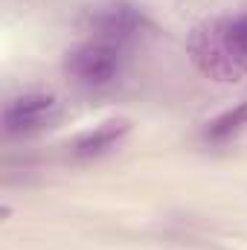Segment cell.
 <instances>
[{
    "label": "cell",
    "mask_w": 247,
    "mask_h": 250,
    "mask_svg": "<svg viewBox=\"0 0 247 250\" xmlns=\"http://www.w3.org/2000/svg\"><path fill=\"white\" fill-rule=\"evenodd\" d=\"M195 67L215 82H239L247 76V12L201 23L189 35Z\"/></svg>",
    "instance_id": "obj_1"
},
{
    "label": "cell",
    "mask_w": 247,
    "mask_h": 250,
    "mask_svg": "<svg viewBox=\"0 0 247 250\" xmlns=\"http://www.w3.org/2000/svg\"><path fill=\"white\" fill-rule=\"evenodd\" d=\"M67 73L82 82V84H90V87H99V84H108L117 70H120V53L114 44H105V41H87L76 50L67 53Z\"/></svg>",
    "instance_id": "obj_2"
},
{
    "label": "cell",
    "mask_w": 247,
    "mask_h": 250,
    "mask_svg": "<svg viewBox=\"0 0 247 250\" xmlns=\"http://www.w3.org/2000/svg\"><path fill=\"white\" fill-rule=\"evenodd\" d=\"M56 108H59V99L53 93H23L3 108V128L12 137L38 131L56 114Z\"/></svg>",
    "instance_id": "obj_3"
},
{
    "label": "cell",
    "mask_w": 247,
    "mask_h": 250,
    "mask_svg": "<svg viewBox=\"0 0 247 250\" xmlns=\"http://www.w3.org/2000/svg\"><path fill=\"white\" fill-rule=\"evenodd\" d=\"M143 26V15L128 6V3H114V6H105L102 12L93 15V32L96 38L93 41H105V44H123L128 38H134Z\"/></svg>",
    "instance_id": "obj_4"
},
{
    "label": "cell",
    "mask_w": 247,
    "mask_h": 250,
    "mask_svg": "<svg viewBox=\"0 0 247 250\" xmlns=\"http://www.w3.org/2000/svg\"><path fill=\"white\" fill-rule=\"evenodd\" d=\"M128 131H131V123L128 120H105V123H99L96 128L84 131L82 137H76L73 146H70V154L73 157H82V160L99 157V154L111 151Z\"/></svg>",
    "instance_id": "obj_5"
},
{
    "label": "cell",
    "mask_w": 247,
    "mask_h": 250,
    "mask_svg": "<svg viewBox=\"0 0 247 250\" xmlns=\"http://www.w3.org/2000/svg\"><path fill=\"white\" fill-rule=\"evenodd\" d=\"M245 125H247V102H242V105H236V108L218 114L215 120H209L206 128H204V137H206L209 143H227V140L236 137Z\"/></svg>",
    "instance_id": "obj_6"
}]
</instances>
